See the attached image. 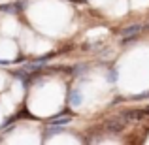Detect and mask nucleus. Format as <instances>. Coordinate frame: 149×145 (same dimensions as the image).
<instances>
[{
  "label": "nucleus",
  "instance_id": "3",
  "mask_svg": "<svg viewBox=\"0 0 149 145\" xmlns=\"http://www.w3.org/2000/svg\"><path fill=\"white\" fill-rule=\"evenodd\" d=\"M70 100H72V104H79V102H81V94H79V91H74V92H72V96H70Z\"/></svg>",
  "mask_w": 149,
  "mask_h": 145
},
{
  "label": "nucleus",
  "instance_id": "1",
  "mask_svg": "<svg viewBox=\"0 0 149 145\" xmlns=\"http://www.w3.org/2000/svg\"><path fill=\"white\" fill-rule=\"evenodd\" d=\"M125 126H127V121L121 117V119H109L108 123H106V130L109 132V134H121V132L125 130Z\"/></svg>",
  "mask_w": 149,
  "mask_h": 145
},
{
  "label": "nucleus",
  "instance_id": "2",
  "mask_svg": "<svg viewBox=\"0 0 149 145\" xmlns=\"http://www.w3.org/2000/svg\"><path fill=\"white\" fill-rule=\"evenodd\" d=\"M140 30H142V25H130V26H127L121 34H123L125 38H130V36H136Z\"/></svg>",
  "mask_w": 149,
  "mask_h": 145
}]
</instances>
